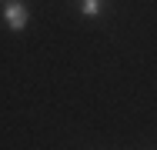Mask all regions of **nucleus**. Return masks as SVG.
<instances>
[{
    "mask_svg": "<svg viewBox=\"0 0 157 150\" xmlns=\"http://www.w3.org/2000/svg\"><path fill=\"white\" fill-rule=\"evenodd\" d=\"M3 20H7L10 30H24L27 20H30V13H27V7H24L20 0H10V3L3 7Z\"/></svg>",
    "mask_w": 157,
    "mask_h": 150,
    "instance_id": "obj_1",
    "label": "nucleus"
},
{
    "mask_svg": "<svg viewBox=\"0 0 157 150\" xmlns=\"http://www.w3.org/2000/svg\"><path fill=\"white\" fill-rule=\"evenodd\" d=\"M77 3H80L84 17H100V10H104V0H77Z\"/></svg>",
    "mask_w": 157,
    "mask_h": 150,
    "instance_id": "obj_2",
    "label": "nucleus"
}]
</instances>
